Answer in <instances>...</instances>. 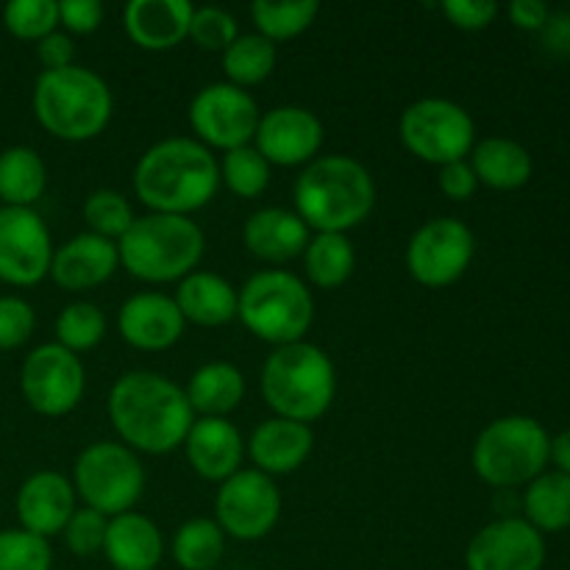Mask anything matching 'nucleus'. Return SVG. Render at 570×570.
I'll return each mask as SVG.
<instances>
[{
    "label": "nucleus",
    "instance_id": "nucleus-48",
    "mask_svg": "<svg viewBox=\"0 0 570 570\" xmlns=\"http://www.w3.org/2000/svg\"><path fill=\"white\" fill-rule=\"evenodd\" d=\"M543 37L554 50L570 48V14H549L543 26Z\"/></svg>",
    "mask_w": 570,
    "mask_h": 570
},
{
    "label": "nucleus",
    "instance_id": "nucleus-44",
    "mask_svg": "<svg viewBox=\"0 0 570 570\" xmlns=\"http://www.w3.org/2000/svg\"><path fill=\"white\" fill-rule=\"evenodd\" d=\"M104 20V6L98 0H61L59 22L72 33H92Z\"/></svg>",
    "mask_w": 570,
    "mask_h": 570
},
{
    "label": "nucleus",
    "instance_id": "nucleus-15",
    "mask_svg": "<svg viewBox=\"0 0 570 570\" xmlns=\"http://www.w3.org/2000/svg\"><path fill=\"white\" fill-rule=\"evenodd\" d=\"M53 243L42 217L33 209H0V282L31 287L50 273Z\"/></svg>",
    "mask_w": 570,
    "mask_h": 570
},
{
    "label": "nucleus",
    "instance_id": "nucleus-33",
    "mask_svg": "<svg viewBox=\"0 0 570 570\" xmlns=\"http://www.w3.org/2000/svg\"><path fill=\"white\" fill-rule=\"evenodd\" d=\"M226 554V534L209 518L187 521L173 538V560L181 570H215Z\"/></svg>",
    "mask_w": 570,
    "mask_h": 570
},
{
    "label": "nucleus",
    "instance_id": "nucleus-18",
    "mask_svg": "<svg viewBox=\"0 0 570 570\" xmlns=\"http://www.w3.org/2000/svg\"><path fill=\"white\" fill-rule=\"evenodd\" d=\"M76 512V490L70 479L56 471H39L22 482L17 493V518L26 532L37 538H53L65 532Z\"/></svg>",
    "mask_w": 570,
    "mask_h": 570
},
{
    "label": "nucleus",
    "instance_id": "nucleus-32",
    "mask_svg": "<svg viewBox=\"0 0 570 570\" xmlns=\"http://www.w3.org/2000/svg\"><path fill=\"white\" fill-rule=\"evenodd\" d=\"M276 45L271 39L259 33H243L223 50V70L234 87H256L276 70Z\"/></svg>",
    "mask_w": 570,
    "mask_h": 570
},
{
    "label": "nucleus",
    "instance_id": "nucleus-5",
    "mask_svg": "<svg viewBox=\"0 0 570 570\" xmlns=\"http://www.w3.org/2000/svg\"><path fill=\"white\" fill-rule=\"evenodd\" d=\"M206 237L198 223L181 215L150 212L134 217L131 228L117 239L120 265L139 282L167 284L195 273L204 256Z\"/></svg>",
    "mask_w": 570,
    "mask_h": 570
},
{
    "label": "nucleus",
    "instance_id": "nucleus-40",
    "mask_svg": "<svg viewBox=\"0 0 570 570\" xmlns=\"http://www.w3.org/2000/svg\"><path fill=\"white\" fill-rule=\"evenodd\" d=\"M237 37V20L226 9H220V6H204V9L193 11L187 39H193L198 48L220 50L223 53Z\"/></svg>",
    "mask_w": 570,
    "mask_h": 570
},
{
    "label": "nucleus",
    "instance_id": "nucleus-47",
    "mask_svg": "<svg viewBox=\"0 0 570 570\" xmlns=\"http://www.w3.org/2000/svg\"><path fill=\"white\" fill-rule=\"evenodd\" d=\"M507 11H510V20L523 31H543L551 14L543 0H512Z\"/></svg>",
    "mask_w": 570,
    "mask_h": 570
},
{
    "label": "nucleus",
    "instance_id": "nucleus-24",
    "mask_svg": "<svg viewBox=\"0 0 570 570\" xmlns=\"http://www.w3.org/2000/svg\"><path fill=\"white\" fill-rule=\"evenodd\" d=\"M243 239L245 248L256 259L271 262V265H284V262L304 254L306 245H309V228H306V223L295 212L267 206V209L254 212L245 220Z\"/></svg>",
    "mask_w": 570,
    "mask_h": 570
},
{
    "label": "nucleus",
    "instance_id": "nucleus-3",
    "mask_svg": "<svg viewBox=\"0 0 570 570\" xmlns=\"http://www.w3.org/2000/svg\"><path fill=\"white\" fill-rule=\"evenodd\" d=\"M295 215L317 234H345L367 220L376 206V184L351 156H321L295 181Z\"/></svg>",
    "mask_w": 570,
    "mask_h": 570
},
{
    "label": "nucleus",
    "instance_id": "nucleus-36",
    "mask_svg": "<svg viewBox=\"0 0 570 570\" xmlns=\"http://www.w3.org/2000/svg\"><path fill=\"white\" fill-rule=\"evenodd\" d=\"M220 181H226V187L239 198H259L271 184V165L259 150L243 145V148H234L223 156Z\"/></svg>",
    "mask_w": 570,
    "mask_h": 570
},
{
    "label": "nucleus",
    "instance_id": "nucleus-29",
    "mask_svg": "<svg viewBox=\"0 0 570 570\" xmlns=\"http://www.w3.org/2000/svg\"><path fill=\"white\" fill-rule=\"evenodd\" d=\"M48 170L39 154L26 145H14L0 154V200L6 206L31 209L33 200L42 198Z\"/></svg>",
    "mask_w": 570,
    "mask_h": 570
},
{
    "label": "nucleus",
    "instance_id": "nucleus-37",
    "mask_svg": "<svg viewBox=\"0 0 570 570\" xmlns=\"http://www.w3.org/2000/svg\"><path fill=\"white\" fill-rule=\"evenodd\" d=\"M83 223L89 226V234H98V237L115 243L131 228L134 212L126 195L115 193V189H98L83 200Z\"/></svg>",
    "mask_w": 570,
    "mask_h": 570
},
{
    "label": "nucleus",
    "instance_id": "nucleus-41",
    "mask_svg": "<svg viewBox=\"0 0 570 570\" xmlns=\"http://www.w3.org/2000/svg\"><path fill=\"white\" fill-rule=\"evenodd\" d=\"M106 527H109V518L100 515V512L81 507V510L72 512V518L65 527V543L67 549L76 557H95L104 551L106 540Z\"/></svg>",
    "mask_w": 570,
    "mask_h": 570
},
{
    "label": "nucleus",
    "instance_id": "nucleus-34",
    "mask_svg": "<svg viewBox=\"0 0 570 570\" xmlns=\"http://www.w3.org/2000/svg\"><path fill=\"white\" fill-rule=\"evenodd\" d=\"M317 0H295V3H273V0H256L250 6V17H254V26L259 28V37L276 42H287L295 39L298 33H304L306 28L315 22Z\"/></svg>",
    "mask_w": 570,
    "mask_h": 570
},
{
    "label": "nucleus",
    "instance_id": "nucleus-10",
    "mask_svg": "<svg viewBox=\"0 0 570 570\" xmlns=\"http://www.w3.org/2000/svg\"><path fill=\"white\" fill-rule=\"evenodd\" d=\"M399 131L401 142L412 156L438 167L465 161L476 137L471 115L460 104L445 98H423L406 106Z\"/></svg>",
    "mask_w": 570,
    "mask_h": 570
},
{
    "label": "nucleus",
    "instance_id": "nucleus-43",
    "mask_svg": "<svg viewBox=\"0 0 570 570\" xmlns=\"http://www.w3.org/2000/svg\"><path fill=\"white\" fill-rule=\"evenodd\" d=\"M443 11L451 26L462 31H482L499 14V3L495 0H445Z\"/></svg>",
    "mask_w": 570,
    "mask_h": 570
},
{
    "label": "nucleus",
    "instance_id": "nucleus-30",
    "mask_svg": "<svg viewBox=\"0 0 570 570\" xmlns=\"http://www.w3.org/2000/svg\"><path fill=\"white\" fill-rule=\"evenodd\" d=\"M527 521L543 532H562L570 527V476L551 471L532 479L523 493Z\"/></svg>",
    "mask_w": 570,
    "mask_h": 570
},
{
    "label": "nucleus",
    "instance_id": "nucleus-12",
    "mask_svg": "<svg viewBox=\"0 0 570 570\" xmlns=\"http://www.w3.org/2000/svg\"><path fill=\"white\" fill-rule=\"evenodd\" d=\"M217 527L223 534L243 543H254L273 532L282 515V493L276 482L262 471H243L220 482L215 499Z\"/></svg>",
    "mask_w": 570,
    "mask_h": 570
},
{
    "label": "nucleus",
    "instance_id": "nucleus-17",
    "mask_svg": "<svg viewBox=\"0 0 570 570\" xmlns=\"http://www.w3.org/2000/svg\"><path fill=\"white\" fill-rule=\"evenodd\" d=\"M254 142L267 165H309L323 145V122L304 106H276L259 117Z\"/></svg>",
    "mask_w": 570,
    "mask_h": 570
},
{
    "label": "nucleus",
    "instance_id": "nucleus-19",
    "mask_svg": "<svg viewBox=\"0 0 570 570\" xmlns=\"http://www.w3.org/2000/svg\"><path fill=\"white\" fill-rule=\"evenodd\" d=\"M184 326L187 323H184L176 301L161 293L131 295L117 315L120 337L139 351L170 348L181 340Z\"/></svg>",
    "mask_w": 570,
    "mask_h": 570
},
{
    "label": "nucleus",
    "instance_id": "nucleus-49",
    "mask_svg": "<svg viewBox=\"0 0 570 570\" xmlns=\"http://www.w3.org/2000/svg\"><path fill=\"white\" fill-rule=\"evenodd\" d=\"M549 460H554L557 471L568 473V476H570V429H568V432L557 434V438L551 440Z\"/></svg>",
    "mask_w": 570,
    "mask_h": 570
},
{
    "label": "nucleus",
    "instance_id": "nucleus-39",
    "mask_svg": "<svg viewBox=\"0 0 570 570\" xmlns=\"http://www.w3.org/2000/svg\"><path fill=\"white\" fill-rule=\"evenodd\" d=\"M53 551L48 540L26 532V529H6L0 532V570H50Z\"/></svg>",
    "mask_w": 570,
    "mask_h": 570
},
{
    "label": "nucleus",
    "instance_id": "nucleus-45",
    "mask_svg": "<svg viewBox=\"0 0 570 570\" xmlns=\"http://www.w3.org/2000/svg\"><path fill=\"white\" fill-rule=\"evenodd\" d=\"M479 187V178L468 161H451V165L440 167V189L449 195L451 200H468Z\"/></svg>",
    "mask_w": 570,
    "mask_h": 570
},
{
    "label": "nucleus",
    "instance_id": "nucleus-9",
    "mask_svg": "<svg viewBox=\"0 0 570 570\" xmlns=\"http://www.w3.org/2000/svg\"><path fill=\"white\" fill-rule=\"evenodd\" d=\"M72 490L83 507L106 518L131 512L145 490L142 462L122 443H92L78 454Z\"/></svg>",
    "mask_w": 570,
    "mask_h": 570
},
{
    "label": "nucleus",
    "instance_id": "nucleus-14",
    "mask_svg": "<svg viewBox=\"0 0 570 570\" xmlns=\"http://www.w3.org/2000/svg\"><path fill=\"white\" fill-rule=\"evenodd\" d=\"M83 365L59 343L33 348L22 362L20 387L28 406L45 417H61L78 406L83 395Z\"/></svg>",
    "mask_w": 570,
    "mask_h": 570
},
{
    "label": "nucleus",
    "instance_id": "nucleus-13",
    "mask_svg": "<svg viewBox=\"0 0 570 570\" xmlns=\"http://www.w3.org/2000/svg\"><path fill=\"white\" fill-rule=\"evenodd\" d=\"M259 106L234 83H209L189 104V126L206 148L234 150L254 139L259 126Z\"/></svg>",
    "mask_w": 570,
    "mask_h": 570
},
{
    "label": "nucleus",
    "instance_id": "nucleus-42",
    "mask_svg": "<svg viewBox=\"0 0 570 570\" xmlns=\"http://www.w3.org/2000/svg\"><path fill=\"white\" fill-rule=\"evenodd\" d=\"M33 309L28 301L17 298V295H3L0 298V351L20 348L28 343L33 334Z\"/></svg>",
    "mask_w": 570,
    "mask_h": 570
},
{
    "label": "nucleus",
    "instance_id": "nucleus-21",
    "mask_svg": "<svg viewBox=\"0 0 570 570\" xmlns=\"http://www.w3.org/2000/svg\"><path fill=\"white\" fill-rule=\"evenodd\" d=\"M189 465L209 482H226L239 471L245 456V443L239 429L226 417H198L184 440Z\"/></svg>",
    "mask_w": 570,
    "mask_h": 570
},
{
    "label": "nucleus",
    "instance_id": "nucleus-25",
    "mask_svg": "<svg viewBox=\"0 0 570 570\" xmlns=\"http://www.w3.org/2000/svg\"><path fill=\"white\" fill-rule=\"evenodd\" d=\"M104 554L115 570H156L165 557L159 527L139 512L109 518Z\"/></svg>",
    "mask_w": 570,
    "mask_h": 570
},
{
    "label": "nucleus",
    "instance_id": "nucleus-46",
    "mask_svg": "<svg viewBox=\"0 0 570 570\" xmlns=\"http://www.w3.org/2000/svg\"><path fill=\"white\" fill-rule=\"evenodd\" d=\"M37 59L42 61L45 72L48 70H65V67H72V59H76V45L67 33H48L45 39L37 42Z\"/></svg>",
    "mask_w": 570,
    "mask_h": 570
},
{
    "label": "nucleus",
    "instance_id": "nucleus-1",
    "mask_svg": "<svg viewBox=\"0 0 570 570\" xmlns=\"http://www.w3.org/2000/svg\"><path fill=\"white\" fill-rule=\"evenodd\" d=\"M109 421L122 445L145 454H170L184 445L195 412L170 379L150 371L126 373L109 393Z\"/></svg>",
    "mask_w": 570,
    "mask_h": 570
},
{
    "label": "nucleus",
    "instance_id": "nucleus-26",
    "mask_svg": "<svg viewBox=\"0 0 570 570\" xmlns=\"http://www.w3.org/2000/svg\"><path fill=\"white\" fill-rule=\"evenodd\" d=\"M173 301H176L184 323L215 328L226 326L228 321L237 317L239 293L217 273L195 271L187 278H181Z\"/></svg>",
    "mask_w": 570,
    "mask_h": 570
},
{
    "label": "nucleus",
    "instance_id": "nucleus-8",
    "mask_svg": "<svg viewBox=\"0 0 570 570\" xmlns=\"http://www.w3.org/2000/svg\"><path fill=\"white\" fill-rule=\"evenodd\" d=\"M551 438L534 417L507 415L482 429L473 445V471L493 488H518L543 473Z\"/></svg>",
    "mask_w": 570,
    "mask_h": 570
},
{
    "label": "nucleus",
    "instance_id": "nucleus-22",
    "mask_svg": "<svg viewBox=\"0 0 570 570\" xmlns=\"http://www.w3.org/2000/svg\"><path fill=\"white\" fill-rule=\"evenodd\" d=\"M193 11L187 0H131L122 11V26L137 48L159 53L189 37Z\"/></svg>",
    "mask_w": 570,
    "mask_h": 570
},
{
    "label": "nucleus",
    "instance_id": "nucleus-6",
    "mask_svg": "<svg viewBox=\"0 0 570 570\" xmlns=\"http://www.w3.org/2000/svg\"><path fill=\"white\" fill-rule=\"evenodd\" d=\"M111 92L87 67L48 70L33 83V115L39 126L65 142H87L111 120Z\"/></svg>",
    "mask_w": 570,
    "mask_h": 570
},
{
    "label": "nucleus",
    "instance_id": "nucleus-4",
    "mask_svg": "<svg viewBox=\"0 0 570 570\" xmlns=\"http://www.w3.org/2000/svg\"><path fill=\"white\" fill-rule=\"evenodd\" d=\"M337 393V373L323 348L312 343L278 345L262 367V395L284 421L306 423L323 417Z\"/></svg>",
    "mask_w": 570,
    "mask_h": 570
},
{
    "label": "nucleus",
    "instance_id": "nucleus-38",
    "mask_svg": "<svg viewBox=\"0 0 570 570\" xmlns=\"http://www.w3.org/2000/svg\"><path fill=\"white\" fill-rule=\"evenodd\" d=\"M3 22L17 39L39 42L59 26V3L56 0H11L3 9Z\"/></svg>",
    "mask_w": 570,
    "mask_h": 570
},
{
    "label": "nucleus",
    "instance_id": "nucleus-35",
    "mask_svg": "<svg viewBox=\"0 0 570 570\" xmlns=\"http://www.w3.org/2000/svg\"><path fill=\"white\" fill-rule=\"evenodd\" d=\"M106 334V317L89 301H78L61 309V315L56 317V340H59L61 348L72 351V354H81V351L95 348V345L104 340Z\"/></svg>",
    "mask_w": 570,
    "mask_h": 570
},
{
    "label": "nucleus",
    "instance_id": "nucleus-11",
    "mask_svg": "<svg viewBox=\"0 0 570 570\" xmlns=\"http://www.w3.org/2000/svg\"><path fill=\"white\" fill-rule=\"evenodd\" d=\"M476 254L473 232L456 217H434L412 234L406 245V271L417 284L443 289L462 278Z\"/></svg>",
    "mask_w": 570,
    "mask_h": 570
},
{
    "label": "nucleus",
    "instance_id": "nucleus-16",
    "mask_svg": "<svg viewBox=\"0 0 570 570\" xmlns=\"http://www.w3.org/2000/svg\"><path fill=\"white\" fill-rule=\"evenodd\" d=\"M546 540L527 518H499L473 534L465 551L468 570H540Z\"/></svg>",
    "mask_w": 570,
    "mask_h": 570
},
{
    "label": "nucleus",
    "instance_id": "nucleus-2",
    "mask_svg": "<svg viewBox=\"0 0 570 570\" xmlns=\"http://www.w3.org/2000/svg\"><path fill=\"white\" fill-rule=\"evenodd\" d=\"M220 187V167L198 139H161L142 154L134 170V193L159 215L189 217L204 209Z\"/></svg>",
    "mask_w": 570,
    "mask_h": 570
},
{
    "label": "nucleus",
    "instance_id": "nucleus-23",
    "mask_svg": "<svg viewBox=\"0 0 570 570\" xmlns=\"http://www.w3.org/2000/svg\"><path fill=\"white\" fill-rule=\"evenodd\" d=\"M312 445H315V434L306 423L271 417L250 434L248 454L254 460L256 471L267 473L273 479L298 471L309 460Z\"/></svg>",
    "mask_w": 570,
    "mask_h": 570
},
{
    "label": "nucleus",
    "instance_id": "nucleus-27",
    "mask_svg": "<svg viewBox=\"0 0 570 570\" xmlns=\"http://www.w3.org/2000/svg\"><path fill=\"white\" fill-rule=\"evenodd\" d=\"M473 173L493 189H518L532 178V156L521 142L507 137H488L473 145Z\"/></svg>",
    "mask_w": 570,
    "mask_h": 570
},
{
    "label": "nucleus",
    "instance_id": "nucleus-28",
    "mask_svg": "<svg viewBox=\"0 0 570 570\" xmlns=\"http://www.w3.org/2000/svg\"><path fill=\"white\" fill-rule=\"evenodd\" d=\"M184 395L193 412H200L204 417H226L243 401L245 376L228 362H209L193 373Z\"/></svg>",
    "mask_w": 570,
    "mask_h": 570
},
{
    "label": "nucleus",
    "instance_id": "nucleus-20",
    "mask_svg": "<svg viewBox=\"0 0 570 570\" xmlns=\"http://www.w3.org/2000/svg\"><path fill=\"white\" fill-rule=\"evenodd\" d=\"M120 267L117 243L98 237V234H78L70 243L53 250L50 276L67 293H83V289L100 287L115 276Z\"/></svg>",
    "mask_w": 570,
    "mask_h": 570
},
{
    "label": "nucleus",
    "instance_id": "nucleus-7",
    "mask_svg": "<svg viewBox=\"0 0 570 570\" xmlns=\"http://www.w3.org/2000/svg\"><path fill=\"white\" fill-rule=\"evenodd\" d=\"M237 317L265 343H301L315 317V301L306 284L293 273L262 271L239 289Z\"/></svg>",
    "mask_w": 570,
    "mask_h": 570
},
{
    "label": "nucleus",
    "instance_id": "nucleus-31",
    "mask_svg": "<svg viewBox=\"0 0 570 570\" xmlns=\"http://www.w3.org/2000/svg\"><path fill=\"white\" fill-rule=\"evenodd\" d=\"M306 278L321 289H337L351 278L356 265L354 245L345 234H317L304 250Z\"/></svg>",
    "mask_w": 570,
    "mask_h": 570
}]
</instances>
